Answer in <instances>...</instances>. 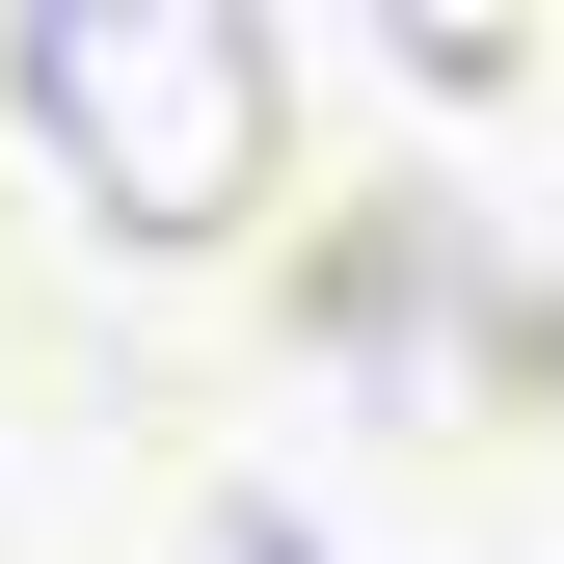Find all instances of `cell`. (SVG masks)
Instances as JSON below:
<instances>
[{
    "label": "cell",
    "mask_w": 564,
    "mask_h": 564,
    "mask_svg": "<svg viewBox=\"0 0 564 564\" xmlns=\"http://www.w3.org/2000/svg\"><path fill=\"white\" fill-rule=\"evenodd\" d=\"M0 108H28V162L82 188L108 269H216L269 216V134H296V54L242 28V0H54L28 54H0Z\"/></svg>",
    "instance_id": "6da1fadb"
},
{
    "label": "cell",
    "mask_w": 564,
    "mask_h": 564,
    "mask_svg": "<svg viewBox=\"0 0 564 564\" xmlns=\"http://www.w3.org/2000/svg\"><path fill=\"white\" fill-rule=\"evenodd\" d=\"M162 564H349V511H296V484H188Z\"/></svg>",
    "instance_id": "7a4b0ae2"
}]
</instances>
